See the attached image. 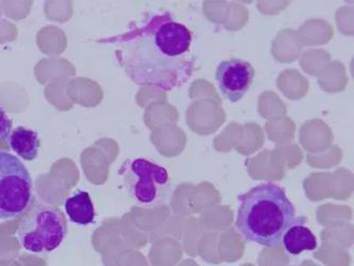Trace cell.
Instances as JSON below:
<instances>
[{
    "mask_svg": "<svg viewBox=\"0 0 354 266\" xmlns=\"http://www.w3.org/2000/svg\"><path fill=\"white\" fill-rule=\"evenodd\" d=\"M12 120L8 117L6 111L0 106V141L8 139L12 130Z\"/></svg>",
    "mask_w": 354,
    "mask_h": 266,
    "instance_id": "10",
    "label": "cell"
},
{
    "mask_svg": "<svg viewBox=\"0 0 354 266\" xmlns=\"http://www.w3.org/2000/svg\"><path fill=\"white\" fill-rule=\"evenodd\" d=\"M113 41L118 64L136 84L170 91L192 77V32L170 15H153Z\"/></svg>",
    "mask_w": 354,
    "mask_h": 266,
    "instance_id": "1",
    "label": "cell"
},
{
    "mask_svg": "<svg viewBox=\"0 0 354 266\" xmlns=\"http://www.w3.org/2000/svg\"><path fill=\"white\" fill-rule=\"evenodd\" d=\"M67 234V220L59 209L38 205L29 211L17 229V240L26 251L48 254L59 247Z\"/></svg>",
    "mask_w": 354,
    "mask_h": 266,
    "instance_id": "3",
    "label": "cell"
},
{
    "mask_svg": "<svg viewBox=\"0 0 354 266\" xmlns=\"http://www.w3.org/2000/svg\"><path fill=\"white\" fill-rule=\"evenodd\" d=\"M297 219V222L285 233L283 238V247L292 256H297L304 251H313L318 246L316 236L307 227L303 226Z\"/></svg>",
    "mask_w": 354,
    "mask_h": 266,
    "instance_id": "7",
    "label": "cell"
},
{
    "mask_svg": "<svg viewBox=\"0 0 354 266\" xmlns=\"http://www.w3.org/2000/svg\"><path fill=\"white\" fill-rule=\"evenodd\" d=\"M65 209L70 220L79 226H88L95 220V207L88 192L79 191L68 198Z\"/></svg>",
    "mask_w": 354,
    "mask_h": 266,
    "instance_id": "9",
    "label": "cell"
},
{
    "mask_svg": "<svg viewBox=\"0 0 354 266\" xmlns=\"http://www.w3.org/2000/svg\"><path fill=\"white\" fill-rule=\"evenodd\" d=\"M10 147L17 156L26 161H32L38 157L40 139L37 132L28 128L19 127L10 135Z\"/></svg>",
    "mask_w": 354,
    "mask_h": 266,
    "instance_id": "8",
    "label": "cell"
},
{
    "mask_svg": "<svg viewBox=\"0 0 354 266\" xmlns=\"http://www.w3.org/2000/svg\"><path fill=\"white\" fill-rule=\"evenodd\" d=\"M129 189L132 197L144 205L155 203L163 188L168 185L167 169L147 159H134L128 166Z\"/></svg>",
    "mask_w": 354,
    "mask_h": 266,
    "instance_id": "5",
    "label": "cell"
},
{
    "mask_svg": "<svg viewBox=\"0 0 354 266\" xmlns=\"http://www.w3.org/2000/svg\"><path fill=\"white\" fill-rule=\"evenodd\" d=\"M236 227L249 242L264 247H278L292 227L295 209L285 190L274 182H264L239 197Z\"/></svg>",
    "mask_w": 354,
    "mask_h": 266,
    "instance_id": "2",
    "label": "cell"
},
{
    "mask_svg": "<svg viewBox=\"0 0 354 266\" xmlns=\"http://www.w3.org/2000/svg\"><path fill=\"white\" fill-rule=\"evenodd\" d=\"M215 77L223 96L235 104L242 100L252 87L254 69L246 60L231 58L218 65Z\"/></svg>",
    "mask_w": 354,
    "mask_h": 266,
    "instance_id": "6",
    "label": "cell"
},
{
    "mask_svg": "<svg viewBox=\"0 0 354 266\" xmlns=\"http://www.w3.org/2000/svg\"><path fill=\"white\" fill-rule=\"evenodd\" d=\"M32 199V180L24 163L0 151V219H11L26 211Z\"/></svg>",
    "mask_w": 354,
    "mask_h": 266,
    "instance_id": "4",
    "label": "cell"
}]
</instances>
